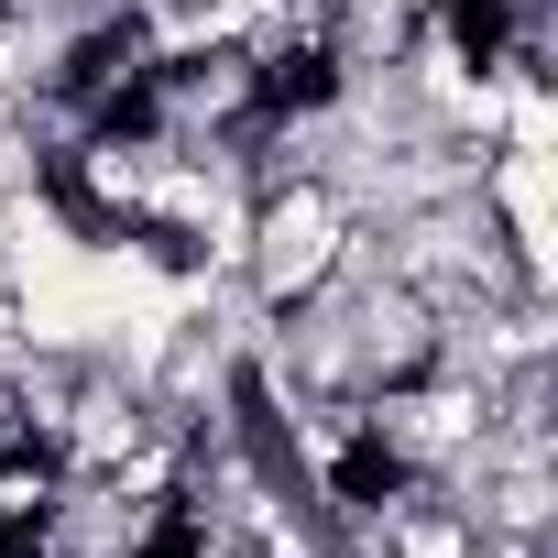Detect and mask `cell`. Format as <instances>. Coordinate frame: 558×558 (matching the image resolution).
<instances>
[{
  "instance_id": "obj_1",
  "label": "cell",
  "mask_w": 558,
  "mask_h": 558,
  "mask_svg": "<svg viewBox=\"0 0 558 558\" xmlns=\"http://www.w3.org/2000/svg\"><path fill=\"white\" fill-rule=\"evenodd\" d=\"M351 252V208L340 186L318 175H286V186H252V230H241V296L263 318H286L296 296H318Z\"/></svg>"
},
{
  "instance_id": "obj_2",
  "label": "cell",
  "mask_w": 558,
  "mask_h": 558,
  "mask_svg": "<svg viewBox=\"0 0 558 558\" xmlns=\"http://www.w3.org/2000/svg\"><path fill=\"white\" fill-rule=\"evenodd\" d=\"M482 208L504 230V252L536 274V286H558V154H482Z\"/></svg>"
},
{
  "instance_id": "obj_3",
  "label": "cell",
  "mask_w": 558,
  "mask_h": 558,
  "mask_svg": "<svg viewBox=\"0 0 558 558\" xmlns=\"http://www.w3.org/2000/svg\"><path fill=\"white\" fill-rule=\"evenodd\" d=\"M471 558H547V536H504V525H471Z\"/></svg>"
}]
</instances>
